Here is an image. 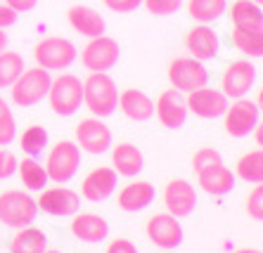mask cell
Listing matches in <instances>:
<instances>
[{
  "instance_id": "18",
  "label": "cell",
  "mask_w": 263,
  "mask_h": 253,
  "mask_svg": "<svg viewBox=\"0 0 263 253\" xmlns=\"http://www.w3.org/2000/svg\"><path fill=\"white\" fill-rule=\"evenodd\" d=\"M185 48H187L190 57H195L199 62H209L218 55L220 38L209 24H197L185 36Z\"/></svg>"
},
{
  "instance_id": "20",
  "label": "cell",
  "mask_w": 263,
  "mask_h": 253,
  "mask_svg": "<svg viewBox=\"0 0 263 253\" xmlns=\"http://www.w3.org/2000/svg\"><path fill=\"white\" fill-rule=\"evenodd\" d=\"M67 22L76 33L86 38H98L104 33L107 24H104V17L98 12V10H92L88 5H73L69 7L67 12Z\"/></svg>"
},
{
  "instance_id": "15",
  "label": "cell",
  "mask_w": 263,
  "mask_h": 253,
  "mask_svg": "<svg viewBox=\"0 0 263 253\" xmlns=\"http://www.w3.org/2000/svg\"><path fill=\"white\" fill-rule=\"evenodd\" d=\"M119 185V173L114 168H107V166H100V168H92L90 173L83 178L81 182V194L92 201V204H100V201H107V199L117 192Z\"/></svg>"
},
{
  "instance_id": "45",
  "label": "cell",
  "mask_w": 263,
  "mask_h": 253,
  "mask_svg": "<svg viewBox=\"0 0 263 253\" xmlns=\"http://www.w3.org/2000/svg\"><path fill=\"white\" fill-rule=\"evenodd\" d=\"M235 253H263V251H258V248H239Z\"/></svg>"
},
{
  "instance_id": "22",
  "label": "cell",
  "mask_w": 263,
  "mask_h": 253,
  "mask_svg": "<svg viewBox=\"0 0 263 253\" xmlns=\"http://www.w3.org/2000/svg\"><path fill=\"white\" fill-rule=\"evenodd\" d=\"M119 107H121L123 116L135 123H145L154 116V102L149 99V95H145L138 88H128L119 93Z\"/></svg>"
},
{
  "instance_id": "9",
  "label": "cell",
  "mask_w": 263,
  "mask_h": 253,
  "mask_svg": "<svg viewBox=\"0 0 263 253\" xmlns=\"http://www.w3.org/2000/svg\"><path fill=\"white\" fill-rule=\"evenodd\" d=\"M258 116H261V109H258L256 102H251V99H247V97L235 99L233 104H228L226 114H223L228 135L230 137H249L258 123Z\"/></svg>"
},
{
  "instance_id": "48",
  "label": "cell",
  "mask_w": 263,
  "mask_h": 253,
  "mask_svg": "<svg viewBox=\"0 0 263 253\" xmlns=\"http://www.w3.org/2000/svg\"><path fill=\"white\" fill-rule=\"evenodd\" d=\"M164 253H168V251H164Z\"/></svg>"
},
{
  "instance_id": "23",
  "label": "cell",
  "mask_w": 263,
  "mask_h": 253,
  "mask_svg": "<svg viewBox=\"0 0 263 253\" xmlns=\"http://www.w3.org/2000/svg\"><path fill=\"white\" fill-rule=\"evenodd\" d=\"M157 192L149 182L145 180H138V182H128L119 192V208L126 210V213H140L147 206H152Z\"/></svg>"
},
{
  "instance_id": "19",
  "label": "cell",
  "mask_w": 263,
  "mask_h": 253,
  "mask_svg": "<svg viewBox=\"0 0 263 253\" xmlns=\"http://www.w3.org/2000/svg\"><path fill=\"white\" fill-rule=\"evenodd\" d=\"M197 185L211 197H226L235 187V173L223 166V161H220V163H214V166L197 173Z\"/></svg>"
},
{
  "instance_id": "31",
  "label": "cell",
  "mask_w": 263,
  "mask_h": 253,
  "mask_svg": "<svg viewBox=\"0 0 263 253\" xmlns=\"http://www.w3.org/2000/svg\"><path fill=\"white\" fill-rule=\"evenodd\" d=\"M233 43L242 55L258 59L263 57V29L261 31H245V29H233Z\"/></svg>"
},
{
  "instance_id": "10",
  "label": "cell",
  "mask_w": 263,
  "mask_h": 253,
  "mask_svg": "<svg viewBox=\"0 0 263 253\" xmlns=\"http://www.w3.org/2000/svg\"><path fill=\"white\" fill-rule=\"evenodd\" d=\"M76 144L88 154L100 156L111 149V130L98 116L81 118V123L76 125Z\"/></svg>"
},
{
  "instance_id": "16",
  "label": "cell",
  "mask_w": 263,
  "mask_h": 253,
  "mask_svg": "<svg viewBox=\"0 0 263 253\" xmlns=\"http://www.w3.org/2000/svg\"><path fill=\"white\" fill-rule=\"evenodd\" d=\"M154 114L159 118V123L168 130H178L183 128L185 121H187V104H185V99L180 97L178 90L168 88L164 93L157 97V104H154Z\"/></svg>"
},
{
  "instance_id": "41",
  "label": "cell",
  "mask_w": 263,
  "mask_h": 253,
  "mask_svg": "<svg viewBox=\"0 0 263 253\" xmlns=\"http://www.w3.org/2000/svg\"><path fill=\"white\" fill-rule=\"evenodd\" d=\"M5 5L12 7L14 12L19 14V12H31L38 5V0H5Z\"/></svg>"
},
{
  "instance_id": "3",
  "label": "cell",
  "mask_w": 263,
  "mask_h": 253,
  "mask_svg": "<svg viewBox=\"0 0 263 253\" xmlns=\"http://www.w3.org/2000/svg\"><path fill=\"white\" fill-rule=\"evenodd\" d=\"M79 57L76 45L69 38L62 36H48L43 40H38L33 48V59L38 67L48 69V71H64L69 69Z\"/></svg>"
},
{
  "instance_id": "1",
  "label": "cell",
  "mask_w": 263,
  "mask_h": 253,
  "mask_svg": "<svg viewBox=\"0 0 263 253\" xmlns=\"http://www.w3.org/2000/svg\"><path fill=\"white\" fill-rule=\"evenodd\" d=\"M83 102L98 118H107L119 109V88L107 71H90L83 80Z\"/></svg>"
},
{
  "instance_id": "8",
  "label": "cell",
  "mask_w": 263,
  "mask_h": 253,
  "mask_svg": "<svg viewBox=\"0 0 263 253\" xmlns=\"http://www.w3.org/2000/svg\"><path fill=\"white\" fill-rule=\"evenodd\" d=\"M119 57H121L119 43L102 33L98 38H88V45L81 52V64L88 71H109L119 64Z\"/></svg>"
},
{
  "instance_id": "14",
  "label": "cell",
  "mask_w": 263,
  "mask_h": 253,
  "mask_svg": "<svg viewBox=\"0 0 263 253\" xmlns=\"http://www.w3.org/2000/svg\"><path fill=\"white\" fill-rule=\"evenodd\" d=\"M187 111H192L195 116L206 118V121H214V118H220L228 109V97L220 90H214V88H197L192 93H187Z\"/></svg>"
},
{
  "instance_id": "37",
  "label": "cell",
  "mask_w": 263,
  "mask_h": 253,
  "mask_svg": "<svg viewBox=\"0 0 263 253\" xmlns=\"http://www.w3.org/2000/svg\"><path fill=\"white\" fill-rule=\"evenodd\" d=\"M17 156L10 149H0V180H7L17 173Z\"/></svg>"
},
{
  "instance_id": "7",
  "label": "cell",
  "mask_w": 263,
  "mask_h": 253,
  "mask_svg": "<svg viewBox=\"0 0 263 253\" xmlns=\"http://www.w3.org/2000/svg\"><path fill=\"white\" fill-rule=\"evenodd\" d=\"M168 83L178 93H192L209 83V71L195 57H176L168 64Z\"/></svg>"
},
{
  "instance_id": "6",
  "label": "cell",
  "mask_w": 263,
  "mask_h": 253,
  "mask_svg": "<svg viewBox=\"0 0 263 253\" xmlns=\"http://www.w3.org/2000/svg\"><path fill=\"white\" fill-rule=\"evenodd\" d=\"M81 166V149L76 142H69V140H62L55 147L50 149L48 161H45V173L48 180L57 182V185H64L76 175Z\"/></svg>"
},
{
  "instance_id": "27",
  "label": "cell",
  "mask_w": 263,
  "mask_h": 253,
  "mask_svg": "<svg viewBox=\"0 0 263 253\" xmlns=\"http://www.w3.org/2000/svg\"><path fill=\"white\" fill-rule=\"evenodd\" d=\"M228 10V0H187V14L197 24H211Z\"/></svg>"
},
{
  "instance_id": "24",
  "label": "cell",
  "mask_w": 263,
  "mask_h": 253,
  "mask_svg": "<svg viewBox=\"0 0 263 253\" xmlns=\"http://www.w3.org/2000/svg\"><path fill=\"white\" fill-rule=\"evenodd\" d=\"M111 163H114V171L123 178H135L145 168L142 152L133 142H119L117 147H111Z\"/></svg>"
},
{
  "instance_id": "39",
  "label": "cell",
  "mask_w": 263,
  "mask_h": 253,
  "mask_svg": "<svg viewBox=\"0 0 263 253\" xmlns=\"http://www.w3.org/2000/svg\"><path fill=\"white\" fill-rule=\"evenodd\" d=\"M107 253H140L138 251V246H135L133 241H128V239H114L107 246Z\"/></svg>"
},
{
  "instance_id": "11",
  "label": "cell",
  "mask_w": 263,
  "mask_h": 253,
  "mask_svg": "<svg viewBox=\"0 0 263 253\" xmlns=\"http://www.w3.org/2000/svg\"><path fill=\"white\" fill-rule=\"evenodd\" d=\"M256 83V67L249 59H237V62L228 64L220 78V93L230 99L247 97L251 88Z\"/></svg>"
},
{
  "instance_id": "38",
  "label": "cell",
  "mask_w": 263,
  "mask_h": 253,
  "mask_svg": "<svg viewBox=\"0 0 263 253\" xmlns=\"http://www.w3.org/2000/svg\"><path fill=\"white\" fill-rule=\"evenodd\" d=\"M102 3L107 10H111V12H117V14L135 12V10L142 5V0H102Z\"/></svg>"
},
{
  "instance_id": "29",
  "label": "cell",
  "mask_w": 263,
  "mask_h": 253,
  "mask_svg": "<svg viewBox=\"0 0 263 253\" xmlns=\"http://www.w3.org/2000/svg\"><path fill=\"white\" fill-rule=\"evenodd\" d=\"M17 173L19 178H22V182H24V187L29 192H38L43 189L45 185H48V173H45V166H41L33 156H29V159L19 161L17 163Z\"/></svg>"
},
{
  "instance_id": "33",
  "label": "cell",
  "mask_w": 263,
  "mask_h": 253,
  "mask_svg": "<svg viewBox=\"0 0 263 253\" xmlns=\"http://www.w3.org/2000/svg\"><path fill=\"white\" fill-rule=\"evenodd\" d=\"M14 135H17V123H14L12 109L0 97V147H7L14 140Z\"/></svg>"
},
{
  "instance_id": "4",
  "label": "cell",
  "mask_w": 263,
  "mask_h": 253,
  "mask_svg": "<svg viewBox=\"0 0 263 253\" xmlns=\"http://www.w3.org/2000/svg\"><path fill=\"white\" fill-rule=\"evenodd\" d=\"M48 102L50 109L57 116H73L83 104V83L79 76L73 74H62L50 83L48 90Z\"/></svg>"
},
{
  "instance_id": "25",
  "label": "cell",
  "mask_w": 263,
  "mask_h": 253,
  "mask_svg": "<svg viewBox=\"0 0 263 253\" xmlns=\"http://www.w3.org/2000/svg\"><path fill=\"white\" fill-rule=\"evenodd\" d=\"M226 12L230 14L233 29H245V31H261L263 29V7L251 0H235L233 7Z\"/></svg>"
},
{
  "instance_id": "40",
  "label": "cell",
  "mask_w": 263,
  "mask_h": 253,
  "mask_svg": "<svg viewBox=\"0 0 263 253\" xmlns=\"http://www.w3.org/2000/svg\"><path fill=\"white\" fill-rule=\"evenodd\" d=\"M14 24H17V12L3 3V5H0V29H10V26H14Z\"/></svg>"
},
{
  "instance_id": "44",
  "label": "cell",
  "mask_w": 263,
  "mask_h": 253,
  "mask_svg": "<svg viewBox=\"0 0 263 253\" xmlns=\"http://www.w3.org/2000/svg\"><path fill=\"white\" fill-rule=\"evenodd\" d=\"M256 104H258V109H263V88L258 90V97H256Z\"/></svg>"
},
{
  "instance_id": "28",
  "label": "cell",
  "mask_w": 263,
  "mask_h": 253,
  "mask_svg": "<svg viewBox=\"0 0 263 253\" xmlns=\"http://www.w3.org/2000/svg\"><path fill=\"white\" fill-rule=\"evenodd\" d=\"M235 171H237V178H242L245 182H251V185L263 182V147L239 156Z\"/></svg>"
},
{
  "instance_id": "30",
  "label": "cell",
  "mask_w": 263,
  "mask_h": 253,
  "mask_svg": "<svg viewBox=\"0 0 263 253\" xmlns=\"http://www.w3.org/2000/svg\"><path fill=\"white\" fill-rule=\"evenodd\" d=\"M24 71V57L14 52V50H3L0 52V90L10 88L14 80Z\"/></svg>"
},
{
  "instance_id": "46",
  "label": "cell",
  "mask_w": 263,
  "mask_h": 253,
  "mask_svg": "<svg viewBox=\"0 0 263 253\" xmlns=\"http://www.w3.org/2000/svg\"><path fill=\"white\" fill-rule=\"evenodd\" d=\"M43 253H62V251H55V248H50V251H48V248H45Z\"/></svg>"
},
{
  "instance_id": "2",
  "label": "cell",
  "mask_w": 263,
  "mask_h": 253,
  "mask_svg": "<svg viewBox=\"0 0 263 253\" xmlns=\"http://www.w3.org/2000/svg\"><path fill=\"white\" fill-rule=\"evenodd\" d=\"M50 83H52V78H50L48 69L43 67L24 69L22 76L10 86V97L19 107H33L48 97Z\"/></svg>"
},
{
  "instance_id": "26",
  "label": "cell",
  "mask_w": 263,
  "mask_h": 253,
  "mask_svg": "<svg viewBox=\"0 0 263 253\" xmlns=\"http://www.w3.org/2000/svg\"><path fill=\"white\" fill-rule=\"evenodd\" d=\"M48 248V237L38 227H19V232L10 241L12 253H43Z\"/></svg>"
},
{
  "instance_id": "43",
  "label": "cell",
  "mask_w": 263,
  "mask_h": 253,
  "mask_svg": "<svg viewBox=\"0 0 263 253\" xmlns=\"http://www.w3.org/2000/svg\"><path fill=\"white\" fill-rule=\"evenodd\" d=\"M7 48V36H5V29H0V52Z\"/></svg>"
},
{
  "instance_id": "17",
  "label": "cell",
  "mask_w": 263,
  "mask_h": 253,
  "mask_svg": "<svg viewBox=\"0 0 263 253\" xmlns=\"http://www.w3.org/2000/svg\"><path fill=\"white\" fill-rule=\"evenodd\" d=\"M36 204L48 216L67 218V216H76L79 213L81 197L76 192L67 189V187H55V189H45Z\"/></svg>"
},
{
  "instance_id": "42",
  "label": "cell",
  "mask_w": 263,
  "mask_h": 253,
  "mask_svg": "<svg viewBox=\"0 0 263 253\" xmlns=\"http://www.w3.org/2000/svg\"><path fill=\"white\" fill-rule=\"evenodd\" d=\"M254 140H256L258 147H263V121H258L256 128H254Z\"/></svg>"
},
{
  "instance_id": "21",
  "label": "cell",
  "mask_w": 263,
  "mask_h": 253,
  "mask_svg": "<svg viewBox=\"0 0 263 253\" xmlns=\"http://www.w3.org/2000/svg\"><path fill=\"white\" fill-rule=\"evenodd\" d=\"M71 235L86 244H100L109 237V225L95 213H76L71 220Z\"/></svg>"
},
{
  "instance_id": "13",
  "label": "cell",
  "mask_w": 263,
  "mask_h": 253,
  "mask_svg": "<svg viewBox=\"0 0 263 253\" xmlns=\"http://www.w3.org/2000/svg\"><path fill=\"white\" fill-rule=\"evenodd\" d=\"M164 206H166V213L176 216L178 220L192 216L197 208L195 185L187 182V180H183V178L171 180V182L164 187Z\"/></svg>"
},
{
  "instance_id": "12",
  "label": "cell",
  "mask_w": 263,
  "mask_h": 253,
  "mask_svg": "<svg viewBox=\"0 0 263 253\" xmlns=\"http://www.w3.org/2000/svg\"><path fill=\"white\" fill-rule=\"evenodd\" d=\"M147 237L154 246L164 248V251H173L183 244V225L178 222L176 216L171 213H154L147 220Z\"/></svg>"
},
{
  "instance_id": "47",
  "label": "cell",
  "mask_w": 263,
  "mask_h": 253,
  "mask_svg": "<svg viewBox=\"0 0 263 253\" xmlns=\"http://www.w3.org/2000/svg\"><path fill=\"white\" fill-rule=\"evenodd\" d=\"M251 3H256V5H261V7H263V0H251Z\"/></svg>"
},
{
  "instance_id": "32",
  "label": "cell",
  "mask_w": 263,
  "mask_h": 253,
  "mask_svg": "<svg viewBox=\"0 0 263 253\" xmlns=\"http://www.w3.org/2000/svg\"><path fill=\"white\" fill-rule=\"evenodd\" d=\"M22 149H24V154L33 156L36 159L38 154H43V149L48 147V130L43 125H31V128L24 130V135L19 140Z\"/></svg>"
},
{
  "instance_id": "5",
  "label": "cell",
  "mask_w": 263,
  "mask_h": 253,
  "mask_svg": "<svg viewBox=\"0 0 263 253\" xmlns=\"http://www.w3.org/2000/svg\"><path fill=\"white\" fill-rule=\"evenodd\" d=\"M38 213V204L19 189H7L0 194V222L7 227H26L36 220Z\"/></svg>"
},
{
  "instance_id": "34",
  "label": "cell",
  "mask_w": 263,
  "mask_h": 253,
  "mask_svg": "<svg viewBox=\"0 0 263 253\" xmlns=\"http://www.w3.org/2000/svg\"><path fill=\"white\" fill-rule=\"evenodd\" d=\"M142 5L154 17H171L183 7V0H142Z\"/></svg>"
},
{
  "instance_id": "35",
  "label": "cell",
  "mask_w": 263,
  "mask_h": 253,
  "mask_svg": "<svg viewBox=\"0 0 263 253\" xmlns=\"http://www.w3.org/2000/svg\"><path fill=\"white\" fill-rule=\"evenodd\" d=\"M220 161L223 159H220V154L214 147H202L195 156H192V168H195V173H199V171L214 166V163H220Z\"/></svg>"
},
{
  "instance_id": "36",
  "label": "cell",
  "mask_w": 263,
  "mask_h": 253,
  "mask_svg": "<svg viewBox=\"0 0 263 253\" xmlns=\"http://www.w3.org/2000/svg\"><path fill=\"white\" fill-rule=\"evenodd\" d=\"M247 213L254 220L263 222V182H258V187H254L251 194L247 197Z\"/></svg>"
}]
</instances>
